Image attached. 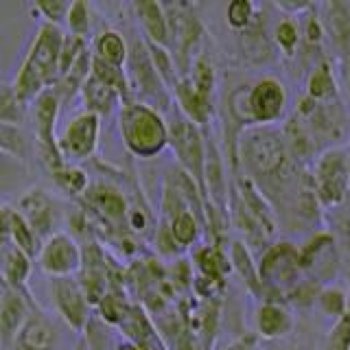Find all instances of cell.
<instances>
[{
    "instance_id": "d4e9b609",
    "label": "cell",
    "mask_w": 350,
    "mask_h": 350,
    "mask_svg": "<svg viewBox=\"0 0 350 350\" xmlns=\"http://www.w3.org/2000/svg\"><path fill=\"white\" fill-rule=\"evenodd\" d=\"M342 94L333 72V62L324 57L317 62L313 68L306 72V85H304V96L313 98V101H328Z\"/></svg>"
},
{
    "instance_id": "e0dca14e",
    "label": "cell",
    "mask_w": 350,
    "mask_h": 350,
    "mask_svg": "<svg viewBox=\"0 0 350 350\" xmlns=\"http://www.w3.org/2000/svg\"><path fill=\"white\" fill-rule=\"evenodd\" d=\"M59 342V333L55 324L40 309V304L29 313L27 322L22 324L14 339L16 350H55Z\"/></svg>"
},
{
    "instance_id": "83f0119b",
    "label": "cell",
    "mask_w": 350,
    "mask_h": 350,
    "mask_svg": "<svg viewBox=\"0 0 350 350\" xmlns=\"http://www.w3.org/2000/svg\"><path fill=\"white\" fill-rule=\"evenodd\" d=\"M271 40L276 51H280L287 59H295V53L300 46V22L295 18L282 16L271 27Z\"/></svg>"
},
{
    "instance_id": "ba28073f",
    "label": "cell",
    "mask_w": 350,
    "mask_h": 350,
    "mask_svg": "<svg viewBox=\"0 0 350 350\" xmlns=\"http://www.w3.org/2000/svg\"><path fill=\"white\" fill-rule=\"evenodd\" d=\"M125 72H127L131 98H134V101H140L153 109H158L160 114L164 109H171L173 96L169 92V88L162 83L156 68H153L145 40H138L136 44L129 46Z\"/></svg>"
},
{
    "instance_id": "74e56055",
    "label": "cell",
    "mask_w": 350,
    "mask_h": 350,
    "mask_svg": "<svg viewBox=\"0 0 350 350\" xmlns=\"http://www.w3.org/2000/svg\"><path fill=\"white\" fill-rule=\"evenodd\" d=\"M72 350H92V348H90V342H88V337L81 335V339L77 342V346H75Z\"/></svg>"
},
{
    "instance_id": "60d3db41",
    "label": "cell",
    "mask_w": 350,
    "mask_h": 350,
    "mask_svg": "<svg viewBox=\"0 0 350 350\" xmlns=\"http://www.w3.org/2000/svg\"><path fill=\"white\" fill-rule=\"evenodd\" d=\"M3 293H5V282L0 280V300H3Z\"/></svg>"
},
{
    "instance_id": "f1b7e54d",
    "label": "cell",
    "mask_w": 350,
    "mask_h": 350,
    "mask_svg": "<svg viewBox=\"0 0 350 350\" xmlns=\"http://www.w3.org/2000/svg\"><path fill=\"white\" fill-rule=\"evenodd\" d=\"M315 306L320 309L322 315L331 317L333 322H337L339 317L346 315L348 306H350V298H348V291L339 284H324L317 293V300Z\"/></svg>"
},
{
    "instance_id": "2e32d148",
    "label": "cell",
    "mask_w": 350,
    "mask_h": 350,
    "mask_svg": "<svg viewBox=\"0 0 350 350\" xmlns=\"http://www.w3.org/2000/svg\"><path fill=\"white\" fill-rule=\"evenodd\" d=\"M36 306L38 302L27 289H14L5 284L3 300H0V348L14 346L18 331Z\"/></svg>"
},
{
    "instance_id": "836d02e7",
    "label": "cell",
    "mask_w": 350,
    "mask_h": 350,
    "mask_svg": "<svg viewBox=\"0 0 350 350\" xmlns=\"http://www.w3.org/2000/svg\"><path fill=\"white\" fill-rule=\"evenodd\" d=\"M68 7L70 3H66V0H40V3L33 5V11L42 18V22L64 29L66 16H68Z\"/></svg>"
},
{
    "instance_id": "d590c367",
    "label": "cell",
    "mask_w": 350,
    "mask_h": 350,
    "mask_svg": "<svg viewBox=\"0 0 350 350\" xmlns=\"http://www.w3.org/2000/svg\"><path fill=\"white\" fill-rule=\"evenodd\" d=\"M16 171H25V162H20V160L11 158V156H7V153L0 151V182L11 178Z\"/></svg>"
},
{
    "instance_id": "3957f363",
    "label": "cell",
    "mask_w": 350,
    "mask_h": 350,
    "mask_svg": "<svg viewBox=\"0 0 350 350\" xmlns=\"http://www.w3.org/2000/svg\"><path fill=\"white\" fill-rule=\"evenodd\" d=\"M118 129L125 149L136 158H156L169 147V127L164 114L134 98L118 107Z\"/></svg>"
},
{
    "instance_id": "30bf717a",
    "label": "cell",
    "mask_w": 350,
    "mask_h": 350,
    "mask_svg": "<svg viewBox=\"0 0 350 350\" xmlns=\"http://www.w3.org/2000/svg\"><path fill=\"white\" fill-rule=\"evenodd\" d=\"M101 138V118L92 112H77L66 120L62 131H57V147L64 162L79 164L90 160L98 149Z\"/></svg>"
},
{
    "instance_id": "ab89813d",
    "label": "cell",
    "mask_w": 350,
    "mask_h": 350,
    "mask_svg": "<svg viewBox=\"0 0 350 350\" xmlns=\"http://www.w3.org/2000/svg\"><path fill=\"white\" fill-rule=\"evenodd\" d=\"M344 151H346V158H348V164H350V136H348V142H346Z\"/></svg>"
},
{
    "instance_id": "6da1fadb",
    "label": "cell",
    "mask_w": 350,
    "mask_h": 350,
    "mask_svg": "<svg viewBox=\"0 0 350 350\" xmlns=\"http://www.w3.org/2000/svg\"><path fill=\"white\" fill-rule=\"evenodd\" d=\"M62 44L64 29L42 22L38 27L36 40H33L14 83H11L14 92L20 96V101L27 103L29 107L44 90L55 88V83L59 81Z\"/></svg>"
},
{
    "instance_id": "7402d4cb",
    "label": "cell",
    "mask_w": 350,
    "mask_h": 350,
    "mask_svg": "<svg viewBox=\"0 0 350 350\" xmlns=\"http://www.w3.org/2000/svg\"><path fill=\"white\" fill-rule=\"evenodd\" d=\"M326 224H328L326 228L335 237V245L339 254V273H344L346 291L350 298V197L342 208L326 215Z\"/></svg>"
},
{
    "instance_id": "4316f807",
    "label": "cell",
    "mask_w": 350,
    "mask_h": 350,
    "mask_svg": "<svg viewBox=\"0 0 350 350\" xmlns=\"http://www.w3.org/2000/svg\"><path fill=\"white\" fill-rule=\"evenodd\" d=\"M53 182L57 184V189L64 191L72 200H81L83 193L90 186V178H88V171L81 169L79 164H68L66 162L62 169H57L55 173H51Z\"/></svg>"
},
{
    "instance_id": "e575fe53",
    "label": "cell",
    "mask_w": 350,
    "mask_h": 350,
    "mask_svg": "<svg viewBox=\"0 0 350 350\" xmlns=\"http://www.w3.org/2000/svg\"><path fill=\"white\" fill-rule=\"evenodd\" d=\"M324 350H350V306L346 315L333 322L331 333L326 337V348Z\"/></svg>"
},
{
    "instance_id": "7c38bea8",
    "label": "cell",
    "mask_w": 350,
    "mask_h": 350,
    "mask_svg": "<svg viewBox=\"0 0 350 350\" xmlns=\"http://www.w3.org/2000/svg\"><path fill=\"white\" fill-rule=\"evenodd\" d=\"M51 295H53L55 309H57L66 326H68L70 331L83 335L88 331V326H90L92 304L88 302L77 276L51 280Z\"/></svg>"
},
{
    "instance_id": "44dd1931",
    "label": "cell",
    "mask_w": 350,
    "mask_h": 350,
    "mask_svg": "<svg viewBox=\"0 0 350 350\" xmlns=\"http://www.w3.org/2000/svg\"><path fill=\"white\" fill-rule=\"evenodd\" d=\"M160 221L169 228V232L182 252L193 247L202 239V232L206 230V221L191 208H180V211L162 215Z\"/></svg>"
},
{
    "instance_id": "8992f818",
    "label": "cell",
    "mask_w": 350,
    "mask_h": 350,
    "mask_svg": "<svg viewBox=\"0 0 350 350\" xmlns=\"http://www.w3.org/2000/svg\"><path fill=\"white\" fill-rule=\"evenodd\" d=\"M258 278L267 291V300H282L298 284L304 273L300 269L298 245L291 241H271L258 254Z\"/></svg>"
},
{
    "instance_id": "ffe728a7",
    "label": "cell",
    "mask_w": 350,
    "mask_h": 350,
    "mask_svg": "<svg viewBox=\"0 0 350 350\" xmlns=\"http://www.w3.org/2000/svg\"><path fill=\"white\" fill-rule=\"evenodd\" d=\"M136 20L142 29V40H147L156 46L169 49V20L162 3L156 0H138L131 5Z\"/></svg>"
},
{
    "instance_id": "f546056e",
    "label": "cell",
    "mask_w": 350,
    "mask_h": 350,
    "mask_svg": "<svg viewBox=\"0 0 350 350\" xmlns=\"http://www.w3.org/2000/svg\"><path fill=\"white\" fill-rule=\"evenodd\" d=\"M9 234H11V241H14V245L20 247L29 258L36 260L38 256V252H40V245H42V241L33 234V230L27 226L25 219L20 217V213L16 211H11V221H9Z\"/></svg>"
},
{
    "instance_id": "b9f144b4",
    "label": "cell",
    "mask_w": 350,
    "mask_h": 350,
    "mask_svg": "<svg viewBox=\"0 0 350 350\" xmlns=\"http://www.w3.org/2000/svg\"><path fill=\"white\" fill-rule=\"evenodd\" d=\"M83 335H85V333H83ZM85 337H88V335H85ZM88 342H90V339H88ZM90 348H92V350H94V346H92V344H90Z\"/></svg>"
},
{
    "instance_id": "ac0fdd59",
    "label": "cell",
    "mask_w": 350,
    "mask_h": 350,
    "mask_svg": "<svg viewBox=\"0 0 350 350\" xmlns=\"http://www.w3.org/2000/svg\"><path fill=\"white\" fill-rule=\"evenodd\" d=\"M254 328L258 339H280L293 331V315L287 302L262 300L254 311Z\"/></svg>"
},
{
    "instance_id": "d6a6232c",
    "label": "cell",
    "mask_w": 350,
    "mask_h": 350,
    "mask_svg": "<svg viewBox=\"0 0 350 350\" xmlns=\"http://www.w3.org/2000/svg\"><path fill=\"white\" fill-rule=\"evenodd\" d=\"M256 9H258V5L250 3V0H232V3L226 7L228 27L232 29L234 33L245 31L252 25V20H254Z\"/></svg>"
},
{
    "instance_id": "1f68e13d",
    "label": "cell",
    "mask_w": 350,
    "mask_h": 350,
    "mask_svg": "<svg viewBox=\"0 0 350 350\" xmlns=\"http://www.w3.org/2000/svg\"><path fill=\"white\" fill-rule=\"evenodd\" d=\"M145 46L149 51V57L153 62V68H156V72L160 75V79L162 83L169 88V92L173 90V85L178 83L180 79V75L178 70H175V64H173V57H171V53L169 49H164V46H156V44H151L145 40Z\"/></svg>"
},
{
    "instance_id": "9c48e42d",
    "label": "cell",
    "mask_w": 350,
    "mask_h": 350,
    "mask_svg": "<svg viewBox=\"0 0 350 350\" xmlns=\"http://www.w3.org/2000/svg\"><path fill=\"white\" fill-rule=\"evenodd\" d=\"M59 109L62 101L57 92H55V88L44 90L29 107V114L33 118V145H36L38 158L49 169V173H55L66 164L57 147Z\"/></svg>"
},
{
    "instance_id": "8d00e7d4",
    "label": "cell",
    "mask_w": 350,
    "mask_h": 350,
    "mask_svg": "<svg viewBox=\"0 0 350 350\" xmlns=\"http://www.w3.org/2000/svg\"><path fill=\"white\" fill-rule=\"evenodd\" d=\"M226 350H260L258 337L256 335H245V337L237 339V342L232 346H228Z\"/></svg>"
},
{
    "instance_id": "d6986e66",
    "label": "cell",
    "mask_w": 350,
    "mask_h": 350,
    "mask_svg": "<svg viewBox=\"0 0 350 350\" xmlns=\"http://www.w3.org/2000/svg\"><path fill=\"white\" fill-rule=\"evenodd\" d=\"M300 46L295 57H300L302 66L309 72L313 66L324 59V40H326V33L322 27V20L320 14H317V5H313V9L306 11L304 16H300Z\"/></svg>"
},
{
    "instance_id": "9a60e30c",
    "label": "cell",
    "mask_w": 350,
    "mask_h": 350,
    "mask_svg": "<svg viewBox=\"0 0 350 350\" xmlns=\"http://www.w3.org/2000/svg\"><path fill=\"white\" fill-rule=\"evenodd\" d=\"M239 53L250 66H265L276 59V46L271 40V25L265 7L256 9V16L252 20V25L237 33Z\"/></svg>"
},
{
    "instance_id": "4dcf8cb0",
    "label": "cell",
    "mask_w": 350,
    "mask_h": 350,
    "mask_svg": "<svg viewBox=\"0 0 350 350\" xmlns=\"http://www.w3.org/2000/svg\"><path fill=\"white\" fill-rule=\"evenodd\" d=\"M66 33H70L75 38H90L92 31V7L85 3V0H77L70 3L68 7V16H66Z\"/></svg>"
},
{
    "instance_id": "5bb4252c",
    "label": "cell",
    "mask_w": 350,
    "mask_h": 350,
    "mask_svg": "<svg viewBox=\"0 0 350 350\" xmlns=\"http://www.w3.org/2000/svg\"><path fill=\"white\" fill-rule=\"evenodd\" d=\"M16 211L40 241H46L55 232H59V208L40 186H31L20 195Z\"/></svg>"
},
{
    "instance_id": "f35d334b",
    "label": "cell",
    "mask_w": 350,
    "mask_h": 350,
    "mask_svg": "<svg viewBox=\"0 0 350 350\" xmlns=\"http://www.w3.org/2000/svg\"><path fill=\"white\" fill-rule=\"evenodd\" d=\"M114 350H138L134 344H129V342H123V344H120V346H116Z\"/></svg>"
},
{
    "instance_id": "7bdbcfd3",
    "label": "cell",
    "mask_w": 350,
    "mask_h": 350,
    "mask_svg": "<svg viewBox=\"0 0 350 350\" xmlns=\"http://www.w3.org/2000/svg\"><path fill=\"white\" fill-rule=\"evenodd\" d=\"M3 85H5V83H3V81H0V90H3Z\"/></svg>"
},
{
    "instance_id": "603a6c76",
    "label": "cell",
    "mask_w": 350,
    "mask_h": 350,
    "mask_svg": "<svg viewBox=\"0 0 350 350\" xmlns=\"http://www.w3.org/2000/svg\"><path fill=\"white\" fill-rule=\"evenodd\" d=\"M228 260H230V267H232L241 276V280H243L247 291L254 295L258 302L267 300V291H265V287H262V282L258 278L254 254H252V252L243 243H241L239 239L230 243V247H228Z\"/></svg>"
},
{
    "instance_id": "4fadbf2b",
    "label": "cell",
    "mask_w": 350,
    "mask_h": 350,
    "mask_svg": "<svg viewBox=\"0 0 350 350\" xmlns=\"http://www.w3.org/2000/svg\"><path fill=\"white\" fill-rule=\"evenodd\" d=\"M317 14L335 53L342 81H346L350 79V7L339 0H331L317 5Z\"/></svg>"
},
{
    "instance_id": "cb8c5ba5",
    "label": "cell",
    "mask_w": 350,
    "mask_h": 350,
    "mask_svg": "<svg viewBox=\"0 0 350 350\" xmlns=\"http://www.w3.org/2000/svg\"><path fill=\"white\" fill-rule=\"evenodd\" d=\"M79 96H81V101L85 105L83 107L85 112H92L98 118L112 114L114 109H118L120 105H123V101H120V96H118V92L114 90V88H109L101 79H96L92 72L85 79V83L81 85Z\"/></svg>"
},
{
    "instance_id": "5b68a950",
    "label": "cell",
    "mask_w": 350,
    "mask_h": 350,
    "mask_svg": "<svg viewBox=\"0 0 350 350\" xmlns=\"http://www.w3.org/2000/svg\"><path fill=\"white\" fill-rule=\"evenodd\" d=\"M311 182L324 215L342 208L350 197V164L344 147L317 153L311 162Z\"/></svg>"
},
{
    "instance_id": "7a4b0ae2",
    "label": "cell",
    "mask_w": 350,
    "mask_h": 350,
    "mask_svg": "<svg viewBox=\"0 0 350 350\" xmlns=\"http://www.w3.org/2000/svg\"><path fill=\"white\" fill-rule=\"evenodd\" d=\"M291 116L306 131L315 153L342 147V142L350 136V112L342 94L328 101H313L302 94Z\"/></svg>"
},
{
    "instance_id": "277c9868",
    "label": "cell",
    "mask_w": 350,
    "mask_h": 350,
    "mask_svg": "<svg viewBox=\"0 0 350 350\" xmlns=\"http://www.w3.org/2000/svg\"><path fill=\"white\" fill-rule=\"evenodd\" d=\"M164 11L169 20V53L175 70L184 77L197 55L204 53L206 29L197 16V5L193 3H169L164 5Z\"/></svg>"
},
{
    "instance_id": "8fae6325",
    "label": "cell",
    "mask_w": 350,
    "mask_h": 350,
    "mask_svg": "<svg viewBox=\"0 0 350 350\" xmlns=\"http://www.w3.org/2000/svg\"><path fill=\"white\" fill-rule=\"evenodd\" d=\"M83 250L72 234L68 232H55L46 241H42L36 262L40 269L46 273L51 280L55 278H70L77 276L81 269Z\"/></svg>"
},
{
    "instance_id": "52a82bcc",
    "label": "cell",
    "mask_w": 350,
    "mask_h": 350,
    "mask_svg": "<svg viewBox=\"0 0 350 350\" xmlns=\"http://www.w3.org/2000/svg\"><path fill=\"white\" fill-rule=\"evenodd\" d=\"M164 118H167V127H169V147L175 153L178 167L189 175L204 195V160H206L204 129L191 123L175 105H171L169 114Z\"/></svg>"
},
{
    "instance_id": "484cf974",
    "label": "cell",
    "mask_w": 350,
    "mask_h": 350,
    "mask_svg": "<svg viewBox=\"0 0 350 350\" xmlns=\"http://www.w3.org/2000/svg\"><path fill=\"white\" fill-rule=\"evenodd\" d=\"M92 57L103 62L107 66H116V68H125L127 55H129V44L127 40L120 36L114 29H105L94 38L90 46Z\"/></svg>"
}]
</instances>
